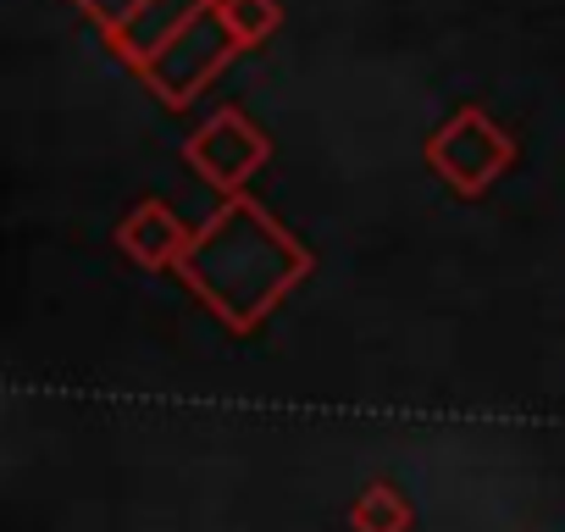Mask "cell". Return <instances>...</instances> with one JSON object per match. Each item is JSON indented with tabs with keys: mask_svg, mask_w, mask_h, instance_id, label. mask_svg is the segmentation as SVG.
<instances>
[{
	"mask_svg": "<svg viewBox=\"0 0 565 532\" xmlns=\"http://www.w3.org/2000/svg\"><path fill=\"white\" fill-rule=\"evenodd\" d=\"M306 273L311 249L249 194H222V211L194 227V244L178 260V278L233 333H255Z\"/></svg>",
	"mask_w": 565,
	"mask_h": 532,
	"instance_id": "cell-1",
	"label": "cell"
},
{
	"mask_svg": "<svg viewBox=\"0 0 565 532\" xmlns=\"http://www.w3.org/2000/svg\"><path fill=\"white\" fill-rule=\"evenodd\" d=\"M427 167L444 178V189H455L460 200L488 194L510 167H515V139L482 111V106H460L433 139H427Z\"/></svg>",
	"mask_w": 565,
	"mask_h": 532,
	"instance_id": "cell-2",
	"label": "cell"
},
{
	"mask_svg": "<svg viewBox=\"0 0 565 532\" xmlns=\"http://www.w3.org/2000/svg\"><path fill=\"white\" fill-rule=\"evenodd\" d=\"M73 7L100 29V40L145 73L178 34H189L205 12H216V0H73Z\"/></svg>",
	"mask_w": 565,
	"mask_h": 532,
	"instance_id": "cell-3",
	"label": "cell"
},
{
	"mask_svg": "<svg viewBox=\"0 0 565 532\" xmlns=\"http://www.w3.org/2000/svg\"><path fill=\"white\" fill-rule=\"evenodd\" d=\"M183 161H189L216 194H244V183L271 161V139H266L238 106H222V111H211V117L183 139Z\"/></svg>",
	"mask_w": 565,
	"mask_h": 532,
	"instance_id": "cell-4",
	"label": "cell"
},
{
	"mask_svg": "<svg viewBox=\"0 0 565 532\" xmlns=\"http://www.w3.org/2000/svg\"><path fill=\"white\" fill-rule=\"evenodd\" d=\"M233 56H238L233 34L222 29L216 12H205V18H200L189 34H178V40H172V45L139 73V78H145V89H150L167 111H183V106H189V100H194V95H200V89L233 62Z\"/></svg>",
	"mask_w": 565,
	"mask_h": 532,
	"instance_id": "cell-5",
	"label": "cell"
},
{
	"mask_svg": "<svg viewBox=\"0 0 565 532\" xmlns=\"http://www.w3.org/2000/svg\"><path fill=\"white\" fill-rule=\"evenodd\" d=\"M117 249L145 266V273H167V266H178L194 244V227H183V216L167 205V200H139L122 222H117Z\"/></svg>",
	"mask_w": 565,
	"mask_h": 532,
	"instance_id": "cell-6",
	"label": "cell"
},
{
	"mask_svg": "<svg viewBox=\"0 0 565 532\" xmlns=\"http://www.w3.org/2000/svg\"><path fill=\"white\" fill-rule=\"evenodd\" d=\"M411 521H416V510H411V499L394 482H366L355 493V504H350V526L355 532H411Z\"/></svg>",
	"mask_w": 565,
	"mask_h": 532,
	"instance_id": "cell-7",
	"label": "cell"
},
{
	"mask_svg": "<svg viewBox=\"0 0 565 532\" xmlns=\"http://www.w3.org/2000/svg\"><path fill=\"white\" fill-rule=\"evenodd\" d=\"M216 18H222V29L233 34L238 51H255V45H266L282 29L277 0H216Z\"/></svg>",
	"mask_w": 565,
	"mask_h": 532,
	"instance_id": "cell-8",
	"label": "cell"
}]
</instances>
